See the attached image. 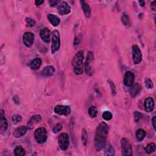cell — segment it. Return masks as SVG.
I'll list each match as a JSON object with an SVG mask.
<instances>
[{"instance_id":"1","label":"cell","mask_w":156,"mask_h":156,"mask_svg":"<svg viewBox=\"0 0 156 156\" xmlns=\"http://www.w3.org/2000/svg\"><path fill=\"white\" fill-rule=\"evenodd\" d=\"M108 134V125L105 122L101 123L96 129L95 136V148L97 151H100L106 145Z\"/></svg>"},{"instance_id":"2","label":"cell","mask_w":156,"mask_h":156,"mask_svg":"<svg viewBox=\"0 0 156 156\" xmlns=\"http://www.w3.org/2000/svg\"><path fill=\"white\" fill-rule=\"evenodd\" d=\"M83 61L84 51L81 50L73 57L71 62L74 67V72L77 75H80L83 73Z\"/></svg>"},{"instance_id":"3","label":"cell","mask_w":156,"mask_h":156,"mask_svg":"<svg viewBox=\"0 0 156 156\" xmlns=\"http://www.w3.org/2000/svg\"><path fill=\"white\" fill-rule=\"evenodd\" d=\"M61 46V38L60 34L59 31L55 30L53 32L52 34V45H51V52L55 54L58 51Z\"/></svg>"},{"instance_id":"4","label":"cell","mask_w":156,"mask_h":156,"mask_svg":"<svg viewBox=\"0 0 156 156\" xmlns=\"http://www.w3.org/2000/svg\"><path fill=\"white\" fill-rule=\"evenodd\" d=\"M34 137L38 143H43L47 140V131L44 128H37L34 132Z\"/></svg>"},{"instance_id":"5","label":"cell","mask_w":156,"mask_h":156,"mask_svg":"<svg viewBox=\"0 0 156 156\" xmlns=\"http://www.w3.org/2000/svg\"><path fill=\"white\" fill-rule=\"evenodd\" d=\"M121 153L123 155H132V147L131 143L128 139L123 138L121 140Z\"/></svg>"},{"instance_id":"6","label":"cell","mask_w":156,"mask_h":156,"mask_svg":"<svg viewBox=\"0 0 156 156\" xmlns=\"http://www.w3.org/2000/svg\"><path fill=\"white\" fill-rule=\"evenodd\" d=\"M59 147L62 151H66L69 146V137L67 133L61 134L58 138Z\"/></svg>"},{"instance_id":"7","label":"cell","mask_w":156,"mask_h":156,"mask_svg":"<svg viewBox=\"0 0 156 156\" xmlns=\"http://www.w3.org/2000/svg\"><path fill=\"white\" fill-rule=\"evenodd\" d=\"M132 59L135 64H139L142 61V53L137 45L132 46Z\"/></svg>"},{"instance_id":"8","label":"cell","mask_w":156,"mask_h":156,"mask_svg":"<svg viewBox=\"0 0 156 156\" xmlns=\"http://www.w3.org/2000/svg\"><path fill=\"white\" fill-rule=\"evenodd\" d=\"M55 112L59 115L68 116L71 114V108L68 106L58 105L55 107Z\"/></svg>"},{"instance_id":"9","label":"cell","mask_w":156,"mask_h":156,"mask_svg":"<svg viewBox=\"0 0 156 156\" xmlns=\"http://www.w3.org/2000/svg\"><path fill=\"white\" fill-rule=\"evenodd\" d=\"M93 59H94L93 53L91 51H89L87 56L86 61L84 64L85 72L89 76H91L92 75V68L90 65V63L93 61Z\"/></svg>"},{"instance_id":"10","label":"cell","mask_w":156,"mask_h":156,"mask_svg":"<svg viewBox=\"0 0 156 156\" xmlns=\"http://www.w3.org/2000/svg\"><path fill=\"white\" fill-rule=\"evenodd\" d=\"M34 34L31 32H26L24 34L23 40L25 45L28 48H30L33 45L34 41Z\"/></svg>"},{"instance_id":"11","label":"cell","mask_w":156,"mask_h":156,"mask_svg":"<svg viewBox=\"0 0 156 156\" xmlns=\"http://www.w3.org/2000/svg\"><path fill=\"white\" fill-rule=\"evenodd\" d=\"M58 12L61 15L68 14L71 12V7L66 2H62L58 7Z\"/></svg>"},{"instance_id":"12","label":"cell","mask_w":156,"mask_h":156,"mask_svg":"<svg viewBox=\"0 0 156 156\" xmlns=\"http://www.w3.org/2000/svg\"><path fill=\"white\" fill-rule=\"evenodd\" d=\"M135 76L131 71H127L124 77V84L127 87H131L134 82Z\"/></svg>"},{"instance_id":"13","label":"cell","mask_w":156,"mask_h":156,"mask_svg":"<svg viewBox=\"0 0 156 156\" xmlns=\"http://www.w3.org/2000/svg\"><path fill=\"white\" fill-rule=\"evenodd\" d=\"M41 120V117L40 115H35L32 116L30 120H29L27 124V128L28 129L31 130L34 128V127L40 123Z\"/></svg>"},{"instance_id":"14","label":"cell","mask_w":156,"mask_h":156,"mask_svg":"<svg viewBox=\"0 0 156 156\" xmlns=\"http://www.w3.org/2000/svg\"><path fill=\"white\" fill-rule=\"evenodd\" d=\"M144 108L146 112H151L154 109V101L152 98L147 97L144 102Z\"/></svg>"},{"instance_id":"15","label":"cell","mask_w":156,"mask_h":156,"mask_svg":"<svg viewBox=\"0 0 156 156\" xmlns=\"http://www.w3.org/2000/svg\"><path fill=\"white\" fill-rule=\"evenodd\" d=\"M8 127V123L7 119L5 117V115L3 110L1 111L0 114V131L1 132H5L7 130Z\"/></svg>"},{"instance_id":"16","label":"cell","mask_w":156,"mask_h":156,"mask_svg":"<svg viewBox=\"0 0 156 156\" xmlns=\"http://www.w3.org/2000/svg\"><path fill=\"white\" fill-rule=\"evenodd\" d=\"M40 35L43 41H45L46 43H49L51 32L48 28H45L42 29L40 31Z\"/></svg>"},{"instance_id":"17","label":"cell","mask_w":156,"mask_h":156,"mask_svg":"<svg viewBox=\"0 0 156 156\" xmlns=\"http://www.w3.org/2000/svg\"><path fill=\"white\" fill-rule=\"evenodd\" d=\"M55 67L51 65L45 67L41 71V75L45 77H49L53 76L55 74Z\"/></svg>"},{"instance_id":"18","label":"cell","mask_w":156,"mask_h":156,"mask_svg":"<svg viewBox=\"0 0 156 156\" xmlns=\"http://www.w3.org/2000/svg\"><path fill=\"white\" fill-rule=\"evenodd\" d=\"M28 128L26 126H22L15 129L14 131V137L15 138H20L26 134Z\"/></svg>"},{"instance_id":"19","label":"cell","mask_w":156,"mask_h":156,"mask_svg":"<svg viewBox=\"0 0 156 156\" xmlns=\"http://www.w3.org/2000/svg\"><path fill=\"white\" fill-rule=\"evenodd\" d=\"M141 86L138 83L133 84L131 86V88H130V90H129L131 97L135 98L137 95H138V93L141 91Z\"/></svg>"},{"instance_id":"20","label":"cell","mask_w":156,"mask_h":156,"mask_svg":"<svg viewBox=\"0 0 156 156\" xmlns=\"http://www.w3.org/2000/svg\"><path fill=\"white\" fill-rule=\"evenodd\" d=\"M82 11L85 14V16L87 18H89L91 15V9L88 3H87L85 1L80 2Z\"/></svg>"},{"instance_id":"21","label":"cell","mask_w":156,"mask_h":156,"mask_svg":"<svg viewBox=\"0 0 156 156\" xmlns=\"http://www.w3.org/2000/svg\"><path fill=\"white\" fill-rule=\"evenodd\" d=\"M47 18L53 26H57L60 23V18L56 15L48 14L47 15Z\"/></svg>"},{"instance_id":"22","label":"cell","mask_w":156,"mask_h":156,"mask_svg":"<svg viewBox=\"0 0 156 156\" xmlns=\"http://www.w3.org/2000/svg\"><path fill=\"white\" fill-rule=\"evenodd\" d=\"M42 61L40 58H35L33 59L29 64V66L33 70H38L41 65Z\"/></svg>"},{"instance_id":"23","label":"cell","mask_w":156,"mask_h":156,"mask_svg":"<svg viewBox=\"0 0 156 156\" xmlns=\"http://www.w3.org/2000/svg\"><path fill=\"white\" fill-rule=\"evenodd\" d=\"M105 148V154L108 156H113L115 154V151L114 147L109 143H106L104 147Z\"/></svg>"},{"instance_id":"24","label":"cell","mask_w":156,"mask_h":156,"mask_svg":"<svg viewBox=\"0 0 156 156\" xmlns=\"http://www.w3.org/2000/svg\"><path fill=\"white\" fill-rule=\"evenodd\" d=\"M135 136L138 141H141L146 136V132L143 129H139L136 131Z\"/></svg>"},{"instance_id":"25","label":"cell","mask_w":156,"mask_h":156,"mask_svg":"<svg viewBox=\"0 0 156 156\" xmlns=\"http://www.w3.org/2000/svg\"><path fill=\"white\" fill-rule=\"evenodd\" d=\"M25 154V149L21 146H17L14 149V154L16 156H23Z\"/></svg>"},{"instance_id":"26","label":"cell","mask_w":156,"mask_h":156,"mask_svg":"<svg viewBox=\"0 0 156 156\" xmlns=\"http://www.w3.org/2000/svg\"><path fill=\"white\" fill-rule=\"evenodd\" d=\"M98 109L95 106H91L88 109V114L92 118H95L98 115Z\"/></svg>"},{"instance_id":"27","label":"cell","mask_w":156,"mask_h":156,"mask_svg":"<svg viewBox=\"0 0 156 156\" xmlns=\"http://www.w3.org/2000/svg\"><path fill=\"white\" fill-rule=\"evenodd\" d=\"M144 149L146 153L151 154L155 151V144L154 143H150L147 144Z\"/></svg>"},{"instance_id":"28","label":"cell","mask_w":156,"mask_h":156,"mask_svg":"<svg viewBox=\"0 0 156 156\" xmlns=\"http://www.w3.org/2000/svg\"><path fill=\"white\" fill-rule=\"evenodd\" d=\"M102 117L104 120L106 121H109L112 118L113 115L109 111H105V112H104L103 114H102Z\"/></svg>"},{"instance_id":"29","label":"cell","mask_w":156,"mask_h":156,"mask_svg":"<svg viewBox=\"0 0 156 156\" xmlns=\"http://www.w3.org/2000/svg\"><path fill=\"white\" fill-rule=\"evenodd\" d=\"M87 140H88L87 132L85 129H83L82 132V144L84 146H86L87 143Z\"/></svg>"},{"instance_id":"30","label":"cell","mask_w":156,"mask_h":156,"mask_svg":"<svg viewBox=\"0 0 156 156\" xmlns=\"http://www.w3.org/2000/svg\"><path fill=\"white\" fill-rule=\"evenodd\" d=\"M121 22L125 26H128L129 25V18L128 15L126 14L125 13L123 14L121 16Z\"/></svg>"},{"instance_id":"31","label":"cell","mask_w":156,"mask_h":156,"mask_svg":"<svg viewBox=\"0 0 156 156\" xmlns=\"http://www.w3.org/2000/svg\"><path fill=\"white\" fill-rule=\"evenodd\" d=\"M22 117L18 114L13 115V117L12 118V121L14 124H17L19 122L22 121Z\"/></svg>"},{"instance_id":"32","label":"cell","mask_w":156,"mask_h":156,"mask_svg":"<svg viewBox=\"0 0 156 156\" xmlns=\"http://www.w3.org/2000/svg\"><path fill=\"white\" fill-rule=\"evenodd\" d=\"M144 83H145V86L148 89H152L154 87L153 82L152 80L149 78H146L144 80Z\"/></svg>"},{"instance_id":"33","label":"cell","mask_w":156,"mask_h":156,"mask_svg":"<svg viewBox=\"0 0 156 156\" xmlns=\"http://www.w3.org/2000/svg\"><path fill=\"white\" fill-rule=\"evenodd\" d=\"M26 23L28 27H32L35 25V21L31 18H26Z\"/></svg>"},{"instance_id":"34","label":"cell","mask_w":156,"mask_h":156,"mask_svg":"<svg viewBox=\"0 0 156 156\" xmlns=\"http://www.w3.org/2000/svg\"><path fill=\"white\" fill-rule=\"evenodd\" d=\"M134 117L135 121L137 123L142 118V114H140L139 112H135L134 114Z\"/></svg>"},{"instance_id":"35","label":"cell","mask_w":156,"mask_h":156,"mask_svg":"<svg viewBox=\"0 0 156 156\" xmlns=\"http://www.w3.org/2000/svg\"><path fill=\"white\" fill-rule=\"evenodd\" d=\"M62 124L61 123H59L54 127V128L53 129V132L54 133H58V132L61 131L62 130Z\"/></svg>"},{"instance_id":"36","label":"cell","mask_w":156,"mask_h":156,"mask_svg":"<svg viewBox=\"0 0 156 156\" xmlns=\"http://www.w3.org/2000/svg\"><path fill=\"white\" fill-rule=\"evenodd\" d=\"M109 84H110V86H111V88L112 94L114 96H115L116 93H117L115 85V84H114V82H113L112 81H109Z\"/></svg>"},{"instance_id":"37","label":"cell","mask_w":156,"mask_h":156,"mask_svg":"<svg viewBox=\"0 0 156 156\" xmlns=\"http://www.w3.org/2000/svg\"><path fill=\"white\" fill-rule=\"evenodd\" d=\"M59 3H60L59 1H55V0H54V1H53V0H51V1L48 2V3L49 4V5L51 7H55L57 5H59Z\"/></svg>"},{"instance_id":"38","label":"cell","mask_w":156,"mask_h":156,"mask_svg":"<svg viewBox=\"0 0 156 156\" xmlns=\"http://www.w3.org/2000/svg\"><path fill=\"white\" fill-rule=\"evenodd\" d=\"M151 8L152 9V10H153L154 11H156V2L154 1L153 2L151 5Z\"/></svg>"},{"instance_id":"39","label":"cell","mask_w":156,"mask_h":156,"mask_svg":"<svg viewBox=\"0 0 156 156\" xmlns=\"http://www.w3.org/2000/svg\"><path fill=\"white\" fill-rule=\"evenodd\" d=\"M152 121V126L154 129V130H155V117L154 116L151 120Z\"/></svg>"},{"instance_id":"40","label":"cell","mask_w":156,"mask_h":156,"mask_svg":"<svg viewBox=\"0 0 156 156\" xmlns=\"http://www.w3.org/2000/svg\"><path fill=\"white\" fill-rule=\"evenodd\" d=\"M43 3H44V1H40V0H39V1H38V0H37V1L35 2V4L37 6H39L41 5Z\"/></svg>"},{"instance_id":"41","label":"cell","mask_w":156,"mask_h":156,"mask_svg":"<svg viewBox=\"0 0 156 156\" xmlns=\"http://www.w3.org/2000/svg\"><path fill=\"white\" fill-rule=\"evenodd\" d=\"M138 3H139L140 6H141V7H144L145 5V2L144 1H139Z\"/></svg>"}]
</instances>
